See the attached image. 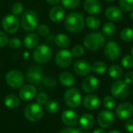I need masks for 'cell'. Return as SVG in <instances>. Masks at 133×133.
Listing matches in <instances>:
<instances>
[{
	"instance_id": "obj_1",
	"label": "cell",
	"mask_w": 133,
	"mask_h": 133,
	"mask_svg": "<svg viewBox=\"0 0 133 133\" xmlns=\"http://www.w3.org/2000/svg\"><path fill=\"white\" fill-rule=\"evenodd\" d=\"M85 26V19L83 14L74 12L69 13L65 19V27L71 33L80 32Z\"/></svg>"
},
{
	"instance_id": "obj_2",
	"label": "cell",
	"mask_w": 133,
	"mask_h": 133,
	"mask_svg": "<svg viewBox=\"0 0 133 133\" xmlns=\"http://www.w3.org/2000/svg\"><path fill=\"white\" fill-rule=\"evenodd\" d=\"M106 43V39L102 33L93 32L89 34L83 39L85 48L90 51H97L101 50Z\"/></svg>"
},
{
	"instance_id": "obj_3",
	"label": "cell",
	"mask_w": 133,
	"mask_h": 133,
	"mask_svg": "<svg viewBox=\"0 0 133 133\" xmlns=\"http://www.w3.org/2000/svg\"><path fill=\"white\" fill-rule=\"evenodd\" d=\"M38 16L37 13L32 9L25 11L20 19L21 26L26 31L30 32L37 29L38 26Z\"/></svg>"
},
{
	"instance_id": "obj_4",
	"label": "cell",
	"mask_w": 133,
	"mask_h": 133,
	"mask_svg": "<svg viewBox=\"0 0 133 133\" xmlns=\"http://www.w3.org/2000/svg\"><path fill=\"white\" fill-rule=\"evenodd\" d=\"M130 87L125 81L118 79L114 82L111 86V93L112 96L118 100H124L130 94Z\"/></svg>"
},
{
	"instance_id": "obj_5",
	"label": "cell",
	"mask_w": 133,
	"mask_h": 133,
	"mask_svg": "<svg viewBox=\"0 0 133 133\" xmlns=\"http://www.w3.org/2000/svg\"><path fill=\"white\" fill-rule=\"evenodd\" d=\"M52 56V51L47 44H41L37 46L33 52V58L34 61L39 64L48 62Z\"/></svg>"
},
{
	"instance_id": "obj_6",
	"label": "cell",
	"mask_w": 133,
	"mask_h": 133,
	"mask_svg": "<svg viewBox=\"0 0 133 133\" xmlns=\"http://www.w3.org/2000/svg\"><path fill=\"white\" fill-rule=\"evenodd\" d=\"M26 118L31 122H37L41 119L44 115V109L41 105L37 103L28 104L24 110Z\"/></svg>"
},
{
	"instance_id": "obj_7",
	"label": "cell",
	"mask_w": 133,
	"mask_h": 133,
	"mask_svg": "<svg viewBox=\"0 0 133 133\" xmlns=\"http://www.w3.org/2000/svg\"><path fill=\"white\" fill-rule=\"evenodd\" d=\"M25 77L23 74L19 70H10L5 75V82L10 87L17 89L23 85Z\"/></svg>"
},
{
	"instance_id": "obj_8",
	"label": "cell",
	"mask_w": 133,
	"mask_h": 133,
	"mask_svg": "<svg viewBox=\"0 0 133 133\" xmlns=\"http://www.w3.org/2000/svg\"><path fill=\"white\" fill-rule=\"evenodd\" d=\"M64 101L68 107L76 108L82 101V95L78 89L70 88L64 94Z\"/></svg>"
},
{
	"instance_id": "obj_9",
	"label": "cell",
	"mask_w": 133,
	"mask_h": 133,
	"mask_svg": "<svg viewBox=\"0 0 133 133\" xmlns=\"http://www.w3.org/2000/svg\"><path fill=\"white\" fill-rule=\"evenodd\" d=\"M2 26L3 30L8 34H15L17 32L19 27V21L16 16L9 14L3 17L2 21Z\"/></svg>"
},
{
	"instance_id": "obj_10",
	"label": "cell",
	"mask_w": 133,
	"mask_h": 133,
	"mask_svg": "<svg viewBox=\"0 0 133 133\" xmlns=\"http://www.w3.org/2000/svg\"><path fill=\"white\" fill-rule=\"evenodd\" d=\"M104 55L105 57L111 61H115L118 59L121 55V48L119 44L115 41H109L104 45Z\"/></svg>"
},
{
	"instance_id": "obj_11",
	"label": "cell",
	"mask_w": 133,
	"mask_h": 133,
	"mask_svg": "<svg viewBox=\"0 0 133 133\" xmlns=\"http://www.w3.org/2000/svg\"><path fill=\"white\" fill-rule=\"evenodd\" d=\"M72 52L67 49L59 51L55 56V63L61 69L68 68L72 62Z\"/></svg>"
},
{
	"instance_id": "obj_12",
	"label": "cell",
	"mask_w": 133,
	"mask_h": 133,
	"mask_svg": "<svg viewBox=\"0 0 133 133\" xmlns=\"http://www.w3.org/2000/svg\"><path fill=\"white\" fill-rule=\"evenodd\" d=\"M115 121V114L110 110L101 111L97 116V122L101 128L108 129L111 127Z\"/></svg>"
},
{
	"instance_id": "obj_13",
	"label": "cell",
	"mask_w": 133,
	"mask_h": 133,
	"mask_svg": "<svg viewBox=\"0 0 133 133\" xmlns=\"http://www.w3.org/2000/svg\"><path fill=\"white\" fill-rule=\"evenodd\" d=\"M26 80L31 84H37L42 82L44 79L43 71L40 66H32L30 67L26 74Z\"/></svg>"
},
{
	"instance_id": "obj_14",
	"label": "cell",
	"mask_w": 133,
	"mask_h": 133,
	"mask_svg": "<svg viewBox=\"0 0 133 133\" xmlns=\"http://www.w3.org/2000/svg\"><path fill=\"white\" fill-rule=\"evenodd\" d=\"M116 116L122 120H127L133 116V105L129 102L120 104L115 110Z\"/></svg>"
},
{
	"instance_id": "obj_15",
	"label": "cell",
	"mask_w": 133,
	"mask_h": 133,
	"mask_svg": "<svg viewBox=\"0 0 133 133\" xmlns=\"http://www.w3.org/2000/svg\"><path fill=\"white\" fill-rule=\"evenodd\" d=\"M99 87V80L94 76H88L82 83L83 90L87 94L94 93Z\"/></svg>"
},
{
	"instance_id": "obj_16",
	"label": "cell",
	"mask_w": 133,
	"mask_h": 133,
	"mask_svg": "<svg viewBox=\"0 0 133 133\" xmlns=\"http://www.w3.org/2000/svg\"><path fill=\"white\" fill-rule=\"evenodd\" d=\"M37 95V89L33 84H26L21 87L19 91V97L25 101H30Z\"/></svg>"
},
{
	"instance_id": "obj_17",
	"label": "cell",
	"mask_w": 133,
	"mask_h": 133,
	"mask_svg": "<svg viewBox=\"0 0 133 133\" xmlns=\"http://www.w3.org/2000/svg\"><path fill=\"white\" fill-rule=\"evenodd\" d=\"M74 72L79 76H87L92 71L91 65L86 60H78L73 65Z\"/></svg>"
},
{
	"instance_id": "obj_18",
	"label": "cell",
	"mask_w": 133,
	"mask_h": 133,
	"mask_svg": "<svg viewBox=\"0 0 133 133\" xmlns=\"http://www.w3.org/2000/svg\"><path fill=\"white\" fill-rule=\"evenodd\" d=\"M83 9L90 15H97L101 12L102 5L99 0H85Z\"/></svg>"
},
{
	"instance_id": "obj_19",
	"label": "cell",
	"mask_w": 133,
	"mask_h": 133,
	"mask_svg": "<svg viewBox=\"0 0 133 133\" xmlns=\"http://www.w3.org/2000/svg\"><path fill=\"white\" fill-rule=\"evenodd\" d=\"M83 104L86 109L89 111H95L100 107L101 100L97 96L90 94L84 97L83 101Z\"/></svg>"
},
{
	"instance_id": "obj_20",
	"label": "cell",
	"mask_w": 133,
	"mask_h": 133,
	"mask_svg": "<svg viewBox=\"0 0 133 133\" xmlns=\"http://www.w3.org/2000/svg\"><path fill=\"white\" fill-rule=\"evenodd\" d=\"M104 14H105L106 18L112 22L119 21L123 16L122 10L120 8L117 6H114V5L108 7L105 9Z\"/></svg>"
},
{
	"instance_id": "obj_21",
	"label": "cell",
	"mask_w": 133,
	"mask_h": 133,
	"mask_svg": "<svg viewBox=\"0 0 133 133\" xmlns=\"http://www.w3.org/2000/svg\"><path fill=\"white\" fill-rule=\"evenodd\" d=\"M62 121L67 126H73L79 121L78 114L72 110H66L62 115Z\"/></svg>"
},
{
	"instance_id": "obj_22",
	"label": "cell",
	"mask_w": 133,
	"mask_h": 133,
	"mask_svg": "<svg viewBox=\"0 0 133 133\" xmlns=\"http://www.w3.org/2000/svg\"><path fill=\"white\" fill-rule=\"evenodd\" d=\"M65 15V9L60 5L53 6L49 12V18L54 23L61 22L64 19Z\"/></svg>"
},
{
	"instance_id": "obj_23",
	"label": "cell",
	"mask_w": 133,
	"mask_h": 133,
	"mask_svg": "<svg viewBox=\"0 0 133 133\" xmlns=\"http://www.w3.org/2000/svg\"><path fill=\"white\" fill-rule=\"evenodd\" d=\"M39 41L40 38L37 34L30 33L24 37L23 44L27 49H34L37 46H38Z\"/></svg>"
},
{
	"instance_id": "obj_24",
	"label": "cell",
	"mask_w": 133,
	"mask_h": 133,
	"mask_svg": "<svg viewBox=\"0 0 133 133\" xmlns=\"http://www.w3.org/2000/svg\"><path fill=\"white\" fill-rule=\"evenodd\" d=\"M79 125H80V127L82 129H90L94 125L95 118L92 115L87 113V114H83L80 117V118L79 120Z\"/></svg>"
},
{
	"instance_id": "obj_25",
	"label": "cell",
	"mask_w": 133,
	"mask_h": 133,
	"mask_svg": "<svg viewBox=\"0 0 133 133\" xmlns=\"http://www.w3.org/2000/svg\"><path fill=\"white\" fill-rule=\"evenodd\" d=\"M59 82L65 87H71L76 83V79L72 73L69 72H63L59 75Z\"/></svg>"
},
{
	"instance_id": "obj_26",
	"label": "cell",
	"mask_w": 133,
	"mask_h": 133,
	"mask_svg": "<svg viewBox=\"0 0 133 133\" xmlns=\"http://www.w3.org/2000/svg\"><path fill=\"white\" fill-rule=\"evenodd\" d=\"M4 104L10 109H15L20 105V98L14 94L7 95L4 98Z\"/></svg>"
},
{
	"instance_id": "obj_27",
	"label": "cell",
	"mask_w": 133,
	"mask_h": 133,
	"mask_svg": "<svg viewBox=\"0 0 133 133\" xmlns=\"http://www.w3.org/2000/svg\"><path fill=\"white\" fill-rule=\"evenodd\" d=\"M55 42L58 48H66L70 44V39L65 34H58L55 37Z\"/></svg>"
},
{
	"instance_id": "obj_28",
	"label": "cell",
	"mask_w": 133,
	"mask_h": 133,
	"mask_svg": "<svg viewBox=\"0 0 133 133\" xmlns=\"http://www.w3.org/2000/svg\"><path fill=\"white\" fill-rule=\"evenodd\" d=\"M108 75L114 79H121L123 76V69L120 65H112L108 69Z\"/></svg>"
},
{
	"instance_id": "obj_29",
	"label": "cell",
	"mask_w": 133,
	"mask_h": 133,
	"mask_svg": "<svg viewBox=\"0 0 133 133\" xmlns=\"http://www.w3.org/2000/svg\"><path fill=\"white\" fill-rule=\"evenodd\" d=\"M91 68H92V71L98 75L104 74L108 69L107 64L102 61H97L94 62V64L91 65Z\"/></svg>"
},
{
	"instance_id": "obj_30",
	"label": "cell",
	"mask_w": 133,
	"mask_h": 133,
	"mask_svg": "<svg viewBox=\"0 0 133 133\" xmlns=\"http://www.w3.org/2000/svg\"><path fill=\"white\" fill-rule=\"evenodd\" d=\"M85 23L87 24V27L90 28V30H96L101 26V20H100V19L98 17L95 16L94 15H92V16H88L86 19Z\"/></svg>"
},
{
	"instance_id": "obj_31",
	"label": "cell",
	"mask_w": 133,
	"mask_h": 133,
	"mask_svg": "<svg viewBox=\"0 0 133 133\" xmlns=\"http://www.w3.org/2000/svg\"><path fill=\"white\" fill-rule=\"evenodd\" d=\"M121 39L125 42H131L133 41V29L130 27L124 28L120 33Z\"/></svg>"
},
{
	"instance_id": "obj_32",
	"label": "cell",
	"mask_w": 133,
	"mask_h": 133,
	"mask_svg": "<svg viewBox=\"0 0 133 133\" xmlns=\"http://www.w3.org/2000/svg\"><path fill=\"white\" fill-rule=\"evenodd\" d=\"M115 31H116V26L111 22L106 23L102 27V34L104 36L111 37L115 33Z\"/></svg>"
},
{
	"instance_id": "obj_33",
	"label": "cell",
	"mask_w": 133,
	"mask_h": 133,
	"mask_svg": "<svg viewBox=\"0 0 133 133\" xmlns=\"http://www.w3.org/2000/svg\"><path fill=\"white\" fill-rule=\"evenodd\" d=\"M46 110L50 114H56L60 110V105L58 101L55 100H51L47 102L46 104Z\"/></svg>"
},
{
	"instance_id": "obj_34",
	"label": "cell",
	"mask_w": 133,
	"mask_h": 133,
	"mask_svg": "<svg viewBox=\"0 0 133 133\" xmlns=\"http://www.w3.org/2000/svg\"><path fill=\"white\" fill-rule=\"evenodd\" d=\"M120 9L124 12H132L133 10V0H119Z\"/></svg>"
},
{
	"instance_id": "obj_35",
	"label": "cell",
	"mask_w": 133,
	"mask_h": 133,
	"mask_svg": "<svg viewBox=\"0 0 133 133\" xmlns=\"http://www.w3.org/2000/svg\"><path fill=\"white\" fill-rule=\"evenodd\" d=\"M103 104L108 110H113L115 108V100L113 97L111 96H106L103 100Z\"/></svg>"
},
{
	"instance_id": "obj_36",
	"label": "cell",
	"mask_w": 133,
	"mask_h": 133,
	"mask_svg": "<svg viewBox=\"0 0 133 133\" xmlns=\"http://www.w3.org/2000/svg\"><path fill=\"white\" fill-rule=\"evenodd\" d=\"M80 3V0H62V4L63 7L68 9H76Z\"/></svg>"
},
{
	"instance_id": "obj_37",
	"label": "cell",
	"mask_w": 133,
	"mask_h": 133,
	"mask_svg": "<svg viewBox=\"0 0 133 133\" xmlns=\"http://www.w3.org/2000/svg\"><path fill=\"white\" fill-rule=\"evenodd\" d=\"M23 10H24V7H23V5L21 2L14 3L12 5V8H11L12 14H13V15H15L16 16L18 15L22 14V12H23Z\"/></svg>"
},
{
	"instance_id": "obj_38",
	"label": "cell",
	"mask_w": 133,
	"mask_h": 133,
	"mask_svg": "<svg viewBox=\"0 0 133 133\" xmlns=\"http://www.w3.org/2000/svg\"><path fill=\"white\" fill-rule=\"evenodd\" d=\"M122 65L125 69H131L133 67V56L127 55L122 59Z\"/></svg>"
},
{
	"instance_id": "obj_39",
	"label": "cell",
	"mask_w": 133,
	"mask_h": 133,
	"mask_svg": "<svg viewBox=\"0 0 133 133\" xmlns=\"http://www.w3.org/2000/svg\"><path fill=\"white\" fill-rule=\"evenodd\" d=\"M44 85L47 87L49 88H54L56 85H57V81L56 79L52 77V76H46L44 77L43 80H42Z\"/></svg>"
},
{
	"instance_id": "obj_40",
	"label": "cell",
	"mask_w": 133,
	"mask_h": 133,
	"mask_svg": "<svg viewBox=\"0 0 133 133\" xmlns=\"http://www.w3.org/2000/svg\"><path fill=\"white\" fill-rule=\"evenodd\" d=\"M36 30L37 31V34L43 37L48 36L50 33V29L46 24H40V25L38 24Z\"/></svg>"
},
{
	"instance_id": "obj_41",
	"label": "cell",
	"mask_w": 133,
	"mask_h": 133,
	"mask_svg": "<svg viewBox=\"0 0 133 133\" xmlns=\"http://www.w3.org/2000/svg\"><path fill=\"white\" fill-rule=\"evenodd\" d=\"M84 51H85L84 48L82 45L78 44V45H76V46L73 47V48H72L71 52H72V56L76 57V58H79V57L83 55Z\"/></svg>"
},
{
	"instance_id": "obj_42",
	"label": "cell",
	"mask_w": 133,
	"mask_h": 133,
	"mask_svg": "<svg viewBox=\"0 0 133 133\" xmlns=\"http://www.w3.org/2000/svg\"><path fill=\"white\" fill-rule=\"evenodd\" d=\"M36 101L38 104L42 106V105L47 104V102L48 101V97L45 93L42 92V93H40L37 94V96L36 97Z\"/></svg>"
},
{
	"instance_id": "obj_43",
	"label": "cell",
	"mask_w": 133,
	"mask_h": 133,
	"mask_svg": "<svg viewBox=\"0 0 133 133\" xmlns=\"http://www.w3.org/2000/svg\"><path fill=\"white\" fill-rule=\"evenodd\" d=\"M8 44L9 45V47L11 48H13V49H17L21 47L22 45V42L19 39V38H16V37H12L11 39L9 40V43Z\"/></svg>"
},
{
	"instance_id": "obj_44",
	"label": "cell",
	"mask_w": 133,
	"mask_h": 133,
	"mask_svg": "<svg viewBox=\"0 0 133 133\" xmlns=\"http://www.w3.org/2000/svg\"><path fill=\"white\" fill-rule=\"evenodd\" d=\"M9 43V37L5 33L0 31V48L5 47Z\"/></svg>"
},
{
	"instance_id": "obj_45",
	"label": "cell",
	"mask_w": 133,
	"mask_h": 133,
	"mask_svg": "<svg viewBox=\"0 0 133 133\" xmlns=\"http://www.w3.org/2000/svg\"><path fill=\"white\" fill-rule=\"evenodd\" d=\"M124 81L127 84H131L133 83V72H128L125 75Z\"/></svg>"
},
{
	"instance_id": "obj_46",
	"label": "cell",
	"mask_w": 133,
	"mask_h": 133,
	"mask_svg": "<svg viewBox=\"0 0 133 133\" xmlns=\"http://www.w3.org/2000/svg\"><path fill=\"white\" fill-rule=\"evenodd\" d=\"M125 129L127 132L130 133H133V119L129 120L128 122H126L125 125Z\"/></svg>"
},
{
	"instance_id": "obj_47",
	"label": "cell",
	"mask_w": 133,
	"mask_h": 133,
	"mask_svg": "<svg viewBox=\"0 0 133 133\" xmlns=\"http://www.w3.org/2000/svg\"><path fill=\"white\" fill-rule=\"evenodd\" d=\"M58 133H80V132L78 129L73 128H65L62 129Z\"/></svg>"
},
{
	"instance_id": "obj_48",
	"label": "cell",
	"mask_w": 133,
	"mask_h": 133,
	"mask_svg": "<svg viewBox=\"0 0 133 133\" xmlns=\"http://www.w3.org/2000/svg\"><path fill=\"white\" fill-rule=\"evenodd\" d=\"M46 1L49 5H56L60 2V0H46Z\"/></svg>"
},
{
	"instance_id": "obj_49",
	"label": "cell",
	"mask_w": 133,
	"mask_h": 133,
	"mask_svg": "<svg viewBox=\"0 0 133 133\" xmlns=\"http://www.w3.org/2000/svg\"><path fill=\"white\" fill-rule=\"evenodd\" d=\"M93 133H106V132H105L104 129H101V128H99V129H95Z\"/></svg>"
},
{
	"instance_id": "obj_50",
	"label": "cell",
	"mask_w": 133,
	"mask_h": 133,
	"mask_svg": "<svg viewBox=\"0 0 133 133\" xmlns=\"http://www.w3.org/2000/svg\"><path fill=\"white\" fill-rule=\"evenodd\" d=\"M29 55H30V54H29V52H27V51H25V52L23 53V57H24V58H27L29 57Z\"/></svg>"
},
{
	"instance_id": "obj_51",
	"label": "cell",
	"mask_w": 133,
	"mask_h": 133,
	"mask_svg": "<svg viewBox=\"0 0 133 133\" xmlns=\"http://www.w3.org/2000/svg\"><path fill=\"white\" fill-rule=\"evenodd\" d=\"M108 133H122V132L118 131V130H115V129H113V130H111Z\"/></svg>"
},
{
	"instance_id": "obj_52",
	"label": "cell",
	"mask_w": 133,
	"mask_h": 133,
	"mask_svg": "<svg viewBox=\"0 0 133 133\" xmlns=\"http://www.w3.org/2000/svg\"><path fill=\"white\" fill-rule=\"evenodd\" d=\"M130 16H131V19H132V20H133V10L132 11V12H131V15H130Z\"/></svg>"
},
{
	"instance_id": "obj_53",
	"label": "cell",
	"mask_w": 133,
	"mask_h": 133,
	"mask_svg": "<svg viewBox=\"0 0 133 133\" xmlns=\"http://www.w3.org/2000/svg\"><path fill=\"white\" fill-rule=\"evenodd\" d=\"M108 2H114V1H115V0H107Z\"/></svg>"
},
{
	"instance_id": "obj_54",
	"label": "cell",
	"mask_w": 133,
	"mask_h": 133,
	"mask_svg": "<svg viewBox=\"0 0 133 133\" xmlns=\"http://www.w3.org/2000/svg\"><path fill=\"white\" fill-rule=\"evenodd\" d=\"M132 56H133V46H132Z\"/></svg>"
},
{
	"instance_id": "obj_55",
	"label": "cell",
	"mask_w": 133,
	"mask_h": 133,
	"mask_svg": "<svg viewBox=\"0 0 133 133\" xmlns=\"http://www.w3.org/2000/svg\"><path fill=\"white\" fill-rule=\"evenodd\" d=\"M86 133H89V132H86Z\"/></svg>"
}]
</instances>
